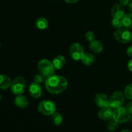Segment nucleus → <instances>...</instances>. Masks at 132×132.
<instances>
[{"label":"nucleus","instance_id":"f257e3e1","mask_svg":"<svg viewBox=\"0 0 132 132\" xmlns=\"http://www.w3.org/2000/svg\"><path fill=\"white\" fill-rule=\"evenodd\" d=\"M67 80L62 76L52 75L47 77L45 81V86L48 92L52 94H59L67 89Z\"/></svg>","mask_w":132,"mask_h":132},{"label":"nucleus","instance_id":"f03ea898","mask_svg":"<svg viewBox=\"0 0 132 132\" xmlns=\"http://www.w3.org/2000/svg\"><path fill=\"white\" fill-rule=\"evenodd\" d=\"M131 117V115L129 113L125 107H119L113 110V119L119 123H126L130 122Z\"/></svg>","mask_w":132,"mask_h":132},{"label":"nucleus","instance_id":"7ed1b4c3","mask_svg":"<svg viewBox=\"0 0 132 132\" xmlns=\"http://www.w3.org/2000/svg\"><path fill=\"white\" fill-rule=\"evenodd\" d=\"M38 70L41 75L47 78V77L54 75V71L55 69L52 63H51L48 59H44L40 61L39 63Z\"/></svg>","mask_w":132,"mask_h":132},{"label":"nucleus","instance_id":"20e7f679","mask_svg":"<svg viewBox=\"0 0 132 132\" xmlns=\"http://www.w3.org/2000/svg\"><path fill=\"white\" fill-rule=\"evenodd\" d=\"M26 88V82L24 77L21 76L17 77L12 81L10 86L11 92L14 95H22Z\"/></svg>","mask_w":132,"mask_h":132},{"label":"nucleus","instance_id":"39448f33","mask_svg":"<svg viewBox=\"0 0 132 132\" xmlns=\"http://www.w3.org/2000/svg\"><path fill=\"white\" fill-rule=\"evenodd\" d=\"M125 96L121 91H116L111 95L109 99V107L112 109H116L122 106L125 102Z\"/></svg>","mask_w":132,"mask_h":132},{"label":"nucleus","instance_id":"423d86ee","mask_svg":"<svg viewBox=\"0 0 132 132\" xmlns=\"http://www.w3.org/2000/svg\"><path fill=\"white\" fill-rule=\"evenodd\" d=\"M38 111L45 116H51L55 112V105L52 101H42L37 106Z\"/></svg>","mask_w":132,"mask_h":132},{"label":"nucleus","instance_id":"0eeeda50","mask_svg":"<svg viewBox=\"0 0 132 132\" xmlns=\"http://www.w3.org/2000/svg\"><path fill=\"white\" fill-rule=\"evenodd\" d=\"M131 34L128 28H120L114 32V37L118 42L126 44L131 41Z\"/></svg>","mask_w":132,"mask_h":132},{"label":"nucleus","instance_id":"6e6552de","mask_svg":"<svg viewBox=\"0 0 132 132\" xmlns=\"http://www.w3.org/2000/svg\"><path fill=\"white\" fill-rule=\"evenodd\" d=\"M85 50L79 43H73L70 48V55L73 60H81L85 55Z\"/></svg>","mask_w":132,"mask_h":132},{"label":"nucleus","instance_id":"1a4fd4ad","mask_svg":"<svg viewBox=\"0 0 132 132\" xmlns=\"http://www.w3.org/2000/svg\"><path fill=\"white\" fill-rule=\"evenodd\" d=\"M95 104L101 108L109 107V99L104 94H96L95 97Z\"/></svg>","mask_w":132,"mask_h":132},{"label":"nucleus","instance_id":"9d476101","mask_svg":"<svg viewBox=\"0 0 132 132\" xmlns=\"http://www.w3.org/2000/svg\"><path fill=\"white\" fill-rule=\"evenodd\" d=\"M98 116L103 121H109L113 117V111L110 107L101 108L98 112Z\"/></svg>","mask_w":132,"mask_h":132},{"label":"nucleus","instance_id":"9b49d317","mask_svg":"<svg viewBox=\"0 0 132 132\" xmlns=\"http://www.w3.org/2000/svg\"><path fill=\"white\" fill-rule=\"evenodd\" d=\"M29 92L31 96L34 99L39 98L42 94V89L39 84L35 82H32L29 86Z\"/></svg>","mask_w":132,"mask_h":132},{"label":"nucleus","instance_id":"f8f14e48","mask_svg":"<svg viewBox=\"0 0 132 132\" xmlns=\"http://www.w3.org/2000/svg\"><path fill=\"white\" fill-rule=\"evenodd\" d=\"M111 12L113 18L122 19L125 15V9L121 4H116L112 8Z\"/></svg>","mask_w":132,"mask_h":132},{"label":"nucleus","instance_id":"ddd939ff","mask_svg":"<svg viewBox=\"0 0 132 132\" xmlns=\"http://www.w3.org/2000/svg\"><path fill=\"white\" fill-rule=\"evenodd\" d=\"M14 103L17 106L20 108H23V109L27 108V106H28V99L25 96L22 95H17L14 100Z\"/></svg>","mask_w":132,"mask_h":132},{"label":"nucleus","instance_id":"4468645a","mask_svg":"<svg viewBox=\"0 0 132 132\" xmlns=\"http://www.w3.org/2000/svg\"><path fill=\"white\" fill-rule=\"evenodd\" d=\"M66 63L65 58L63 55H57L54 59L52 64L56 70H60L64 66Z\"/></svg>","mask_w":132,"mask_h":132},{"label":"nucleus","instance_id":"2eb2a0df","mask_svg":"<svg viewBox=\"0 0 132 132\" xmlns=\"http://www.w3.org/2000/svg\"><path fill=\"white\" fill-rule=\"evenodd\" d=\"M11 79L10 77L5 75H0V89L5 90L11 86Z\"/></svg>","mask_w":132,"mask_h":132},{"label":"nucleus","instance_id":"dca6fc26","mask_svg":"<svg viewBox=\"0 0 132 132\" xmlns=\"http://www.w3.org/2000/svg\"><path fill=\"white\" fill-rule=\"evenodd\" d=\"M90 48L93 52L96 53V54L100 53L103 51V44H102L100 41H97V40H94V41L90 42Z\"/></svg>","mask_w":132,"mask_h":132},{"label":"nucleus","instance_id":"f3484780","mask_svg":"<svg viewBox=\"0 0 132 132\" xmlns=\"http://www.w3.org/2000/svg\"><path fill=\"white\" fill-rule=\"evenodd\" d=\"M122 25L125 28L130 29L132 28V14H125L123 18H122Z\"/></svg>","mask_w":132,"mask_h":132},{"label":"nucleus","instance_id":"a211bd4d","mask_svg":"<svg viewBox=\"0 0 132 132\" xmlns=\"http://www.w3.org/2000/svg\"><path fill=\"white\" fill-rule=\"evenodd\" d=\"M81 60H82V62L84 64L90 66L94 64V62H95V57L92 54H85Z\"/></svg>","mask_w":132,"mask_h":132},{"label":"nucleus","instance_id":"6ab92c4d","mask_svg":"<svg viewBox=\"0 0 132 132\" xmlns=\"http://www.w3.org/2000/svg\"><path fill=\"white\" fill-rule=\"evenodd\" d=\"M52 121L55 126H59L63 122V116L59 112H55L52 115Z\"/></svg>","mask_w":132,"mask_h":132},{"label":"nucleus","instance_id":"aec40b11","mask_svg":"<svg viewBox=\"0 0 132 132\" xmlns=\"http://www.w3.org/2000/svg\"><path fill=\"white\" fill-rule=\"evenodd\" d=\"M36 27H37V28L40 30H44L45 28H47L48 24V21L46 18H39L38 19L36 20Z\"/></svg>","mask_w":132,"mask_h":132},{"label":"nucleus","instance_id":"412c9836","mask_svg":"<svg viewBox=\"0 0 132 132\" xmlns=\"http://www.w3.org/2000/svg\"><path fill=\"white\" fill-rule=\"evenodd\" d=\"M119 127V122L116 121V120L112 119L110 121H109V122L107 125V128L110 131H115L117 130Z\"/></svg>","mask_w":132,"mask_h":132},{"label":"nucleus","instance_id":"4be33fe9","mask_svg":"<svg viewBox=\"0 0 132 132\" xmlns=\"http://www.w3.org/2000/svg\"><path fill=\"white\" fill-rule=\"evenodd\" d=\"M124 95L126 99L132 100V84L127 85L125 89Z\"/></svg>","mask_w":132,"mask_h":132},{"label":"nucleus","instance_id":"5701e85b","mask_svg":"<svg viewBox=\"0 0 132 132\" xmlns=\"http://www.w3.org/2000/svg\"><path fill=\"white\" fill-rule=\"evenodd\" d=\"M112 24L114 28H120L122 27V19H117V18H113L112 21Z\"/></svg>","mask_w":132,"mask_h":132},{"label":"nucleus","instance_id":"b1692460","mask_svg":"<svg viewBox=\"0 0 132 132\" xmlns=\"http://www.w3.org/2000/svg\"><path fill=\"white\" fill-rule=\"evenodd\" d=\"M95 34H94L93 32H92V31H89V32H86V34H85V39H86V41H88L91 42V41L95 40Z\"/></svg>","mask_w":132,"mask_h":132},{"label":"nucleus","instance_id":"393cba45","mask_svg":"<svg viewBox=\"0 0 132 132\" xmlns=\"http://www.w3.org/2000/svg\"><path fill=\"white\" fill-rule=\"evenodd\" d=\"M34 81L35 82H37L38 84L41 83L43 81V76L42 75H37L36 76H35Z\"/></svg>","mask_w":132,"mask_h":132},{"label":"nucleus","instance_id":"a878e982","mask_svg":"<svg viewBox=\"0 0 132 132\" xmlns=\"http://www.w3.org/2000/svg\"><path fill=\"white\" fill-rule=\"evenodd\" d=\"M125 108H126V110L128 111L129 113H130L132 116V101H130V103H128L126 105V107H125Z\"/></svg>","mask_w":132,"mask_h":132},{"label":"nucleus","instance_id":"bb28decb","mask_svg":"<svg viewBox=\"0 0 132 132\" xmlns=\"http://www.w3.org/2000/svg\"><path fill=\"white\" fill-rule=\"evenodd\" d=\"M119 3L122 6H126L130 3V0H119Z\"/></svg>","mask_w":132,"mask_h":132},{"label":"nucleus","instance_id":"cd10ccee","mask_svg":"<svg viewBox=\"0 0 132 132\" xmlns=\"http://www.w3.org/2000/svg\"><path fill=\"white\" fill-rule=\"evenodd\" d=\"M126 53H127L128 56L132 57V45L131 46H130V47L127 49V50H126Z\"/></svg>","mask_w":132,"mask_h":132},{"label":"nucleus","instance_id":"c85d7f7f","mask_svg":"<svg viewBox=\"0 0 132 132\" xmlns=\"http://www.w3.org/2000/svg\"><path fill=\"white\" fill-rule=\"evenodd\" d=\"M128 68L129 70L131 72H132V59H130V60L129 61L128 63Z\"/></svg>","mask_w":132,"mask_h":132},{"label":"nucleus","instance_id":"c756f323","mask_svg":"<svg viewBox=\"0 0 132 132\" xmlns=\"http://www.w3.org/2000/svg\"><path fill=\"white\" fill-rule=\"evenodd\" d=\"M64 1L68 3L73 4V3H77V1H79V0H64Z\"/></svg>","mask_w":132,"mask_h":132},{"label":"nucleus","instance_id":"7c9ffc66","mask_svg":"<svg viewBox=\"0 0 132 132\" xmlns=\"http://www.w3.org/2000/svg\"><path fill=\"white\" fill-rule=\"evenodd\" d=\"M128 9L130 11V12L132 14V1H130L128 4Z\"/></svg>","mask_w":132,"mask_h":132},{"label":"nucleus","instance_id":"2f4dec72","mask_svg":"<svg viewBox=\"0 0 132 132\" xmlns=\"http://www.w3.org/2000/svg\"><path fill=\"white\" fill-rule=\"evenodd\" d=\"M121 132H132V131H130V130H122Z\"/></svg>","mask_w":132,"mask_h":132},{"label":"nucleus","instance_id":"473e14b6","mask_svg":"<svg viewBox=\"0 0 132 132\" xmlns=\"http://www.w3.org/2000/svg\"><path fill=\"white\" fill-rule=\"evenodd\" d=\"M1 95H0V102H1Z\"/></svg>","mask_w":132,"mask_h":132},{"label":"nucleus","instance_id":"72a5a7b5","mask_svg":"<svg viewBox=\"0 0 132 132\" xmlns=\"http://www.w3.org/2000/svg\"><path fill=\"white\" fill-rule=\"evenodd\" d=\"M131 41H132V33H131Z\"/></svg>","mask_w":132,"mask_h":132},{"label":"nucleus","instance_id":"f704fd0d","mask_svg":"<svg viewBox=\"0 0 132 132\" xmlns=\"http://www.w3.org/2000/svg\"><path fill=\"white\" fill-rule=\"evenodd\" d=\"M0 48H1V43H0Z\"/></svg>","mask_w":132,"mask_h":132}]
</instances>
